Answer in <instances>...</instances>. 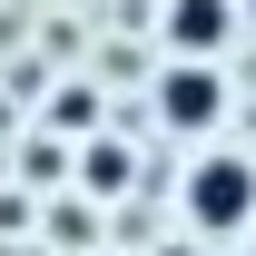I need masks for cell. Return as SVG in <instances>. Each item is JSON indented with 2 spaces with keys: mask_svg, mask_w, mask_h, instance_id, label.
Returning <instances> with one entry per match:
<instances>
[{
  "mask_svg": "<svg viewBox=\"0 0 256 256\" xmlns=\"http://www.w3.org/2000/svg\"><path fill=\"white\" fill-rule=\"evenodd\" d=\"M246 226H256V158L226 148V138H207V148L188 158V178H178V236L236 246Z\"/></svg>",
  "mask_w": 256,
  "mask_h": 256,
  "instance_id": "6da1fadb",
  "label": "cell"
},
{
  "mask_svg": "<svg viewBox=\"0 0 256 256\" xmlns=\"http://www.w3.org/2000/svg\"><path fill=\"white\" fill-rule=\"evenodd\" d=\"M79 256H128V246H79Z\"/></svg>",
  "mask_w": 256,
  "mask_h": 256,
  "instance_id": "8992f818",
  "label": "cell"
},
{
  "mask_svg": "<svg viewBox=\"0 0 256 256\" xmlns=\"http://www.w3.org/2000/svg\"><path fill=\"white\" fill-rule=\"evenodd\" d=\"M118 178H138V158H128L118 138H98V148H89V197H108Z\"/></svg>",
  "mask_w": 256,
  "mask_h": 256,
  "instance_id": "277c9868",
  "label": "cell"
},
{
  "mask_svg": "<svg viewBox=\"0 0 256 256\" xmlns=\"http://www.w3.org/2000/svg\"><path fill=\"white\" fill-rule=\"evenodd\" d=\"M158 40H168V60H217L246 40V20H236V0H158Z\"/></svg>",
  "mask_w": 256,
  "mask_h": 256,
  "instance_id": "3957f363",
  "label": "cell"
},
{
  "mask_svg": "<svg viewBox=\"0 0 256 256\" xmlns=\"http://www.w3.org/2000/svg\"><path fill=\"white\" fill-rule=\"evenodd\" d=\"M236 246H246V256H256V226H246V236H236Z\"/></svg>",
  "mask_w": 256,
  "mask_h": 256,
  "instance_id": "ba28073f",
  "label": "cell"
},
{
  "mask_svg": "<svg viewBox=\"0 0 256 256\" xmlns=\"http://www.w3.org/2000/svg\"><path fill=\"white\" fill-rule=\"evenodd\" d=\"M148 118H158L168 138L207 148V138L236 118V89H226V69H217V60H168L158 79H148Z\"/></svg>",
  "mask_w": 256,
  "mask_h": 256,
  "instance_id": "7a4b0ae2",
  "label": "cell"
},
{
  "mask_svg": "<svg viewBox=\"0 0 256 256\" xmlns=\"http://www.w3.org/2000/svg\"><path fill=\"white\" fill-rule=\"evenodd\" d=\"M148 256H217V246H197V236H178V226H168V236H158Z\"/></svg>",
  "mask_w": 256,
  "mask_h": 256,
  "instance_id": "5b68a950",
  "label": "cell"
},
{
  "mask_svg": "<svg viewBox=\"0 0 256 256\" xmlns=\"http://www.w3.org/2000/svg\"><path fill=\"white\" fill-rule=\"evenodd\" d=\"M236 20H256V0H236Z\"/></svg>",
  "mask_w": 256,
  "mask_h": 256,
  "instance_id": "52a82bcc",
  "label": "cell"
}]
</instances>
